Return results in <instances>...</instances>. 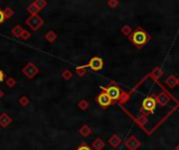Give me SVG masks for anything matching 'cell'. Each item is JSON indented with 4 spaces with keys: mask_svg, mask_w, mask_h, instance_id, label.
<instances>
[{
    "mask_svg": "<svg viewBox=\"0 0 179 150\" xmlns=\"http://www.w3.org/2000/svg\"><path fill=\"white\" fill-rule=\"evenodd\" d=\"M6 15H4V13L1 11V9H0V24L2 23V22L4 21V19H6Z\"/></svg>",
    "mask_w": 179,
    "mask_h": 150,
    "instance_id": "cell-9",
    "label": "cell"
},
{
    "mask_svg": "<svg viewBox=\"0 0 179 150\" xmlns=\"http://www.w3.org/2000/svg\"><path fill=\"white\" fill-rule=\"evenodd\" d=\"M156 99L154 96H150V97H147L142 101V114H144L147 117L150 114L154 113L155 108H156Z\"/></svg>",
    "mask_w": 179,
    "mask_h": 150,
    "instance_id": "cell-2",
    "label": "cell"
},
{
    "mask_svg": "<svg viewBox=\"0 0 179 150\" xmlns=\"http://www.w3.org/2000/svg\"><path fill=\"white\" fill-rule=\"evenodd\" d=\"M156 101H158V102H159V104H160V105H165V104L168 102V99L163 97L162 95H160L159 97L157 98V100H156Z\"/></svg>",
    "mask_w": 179,
    "mask_h": 150,
    "instance_id": "cell-7",
    "label": "cell"
},
{
    "mask_svg": "<svg viewBox=\"0 0 179 150\" xmlns=\"http://www.w3.org/2000/svg\"><path fill=\"white\" fill-rule=\"evenodd\" d=\"M76 150H92L90 148V147L88 146V145H86V144H82L80 147H79Z\"/></svg>",
    "mask_w": 179,
    "mask_h": 150,
    "instance_id": "cell-8",
    "label": "cell"
},
{
    "mask_svg": "<svg viewBox=\"0 0 179 150\" xmlns=\"http://www.w3.org/2000/svg\"><path fill=\"white\" fill-rule=\"evenodd\" d=\"M96 102H98L102 108H108L110 104L112 103V100L110 99V97L106 93L102 92L98 97H96Z\"/></svg>",
    "mask_w": 179,
    "mask_h": 150,
    "instance_id": "cell-5",
    "label": "cell"
},
{
    "mask_svg": "<svg viewBox=\"0 0 179 150\" xmlns=\"http://www.w3.org/2000/svg\"><path fill=\"white\" fill-rule=\"evenodd\" d=\"M36 5H41V7H43L45 5V2H37L36 3Z\"/></svg>",
    "mask_w": 179,
    "mask_h": 150,
    "instance_id": "cell-12",
    "label": "cell"
},
{
    "mask_svg": "<svg viewBox=\"0 0 179 150\" xmlns=\"http://www.w3.org/2000/svg\"><path fill=\"white\" fill-rule=\"evenodd\" d=\"M42 23H43L42 19H41L39 16H37V15H35V16L30 17L29 19L27 20V24H29L33 29L39 28Z\"/></svg>",
    "mask_w": 179,
    "mask_h": 150,
    "instance_id": "cell-6",
    "label": "cell"
},
{
    "mask_svg": "<svg viewBox=\"0 0 179 150\" xmlns=\"http://www.w3.org/2000/svg\"><path fill=\"white\" fill-rule=\"evenodd\" d=\"M102 89H103L104 92L110 97V99L112 100V103L116 102L119 99V97H121V90H119V88L117 87L115 83H112L109 87L102 88Z\"/></svg>",
    "mask_w": 179,
    "mask_h": 150,
    "instance_id": "cell-3",
    "label": "cell"
},
{
    "mask_svg": "<svg viewBox=\"0 0 179 150\" xmlns=\"http://www.w3.org/2000/svg\"><path fill=\"white\" fill-rule=\"evenodd\" d=\"M129 39L135 47L138 48V49H142V47L147 45L148 42L151 40V37L146 30L138 27L130 35Z\"/></svg>",
    "mask_w": 179,
    "mask_h": 150,
    "instance_id": "cell-1",
    "label": "cell"
},
{
    "mask_svg": "<svg viewBox=\"0 0 179 150\" xmlns=\"http://www.w3.org/2000/svg\"><path fill=\"white\" fill-rule=\"evenodd\" d=\"M29 9V12H36L38 9V7L36 5H30Z\"/></svg>",
    "mask_w": 179,
    "mask_h": 150,
    "instance_id": "cell-10",
    "label": "cell"
},
{
    "mask_svg": "<svg viewBox=\"0 0 179 150\" xmlns=\"http://www.w3.org/2000/svg\"><path fill=\"white\" fill-rule=\"evenodd\" d=\"M3 78H4V74H3V72H2V71L0 70V82H1V81L3 80Z\"/></svg>",
    "mask_w": 179,
    "mask_h": 150,
    "instance_id": "cell-11",
    "label": "cell"
},
{
    "mask_svg": "<svg viewBox=\"0 0 179 150\" xmlns=\"http://www.w3.org/2000/svg\"><path fill=\"white\" fill-rule=\"evenodd\" d=\"M88 67L93 71H99L104 67V60L99 57H94L90 60L88 64Z\"/></svg>",
    "mask_w": 179,
    "mask_h": 150,
    "instance_id": "cell-4",
    "label": "cell"
}]
</instances>
